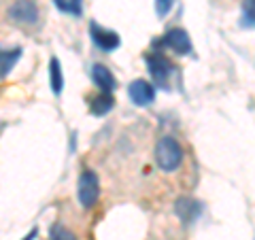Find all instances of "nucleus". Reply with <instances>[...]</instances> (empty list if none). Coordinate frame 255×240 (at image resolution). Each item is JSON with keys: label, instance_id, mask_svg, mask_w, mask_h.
Segmentation results:
<instances>
[{"label": "nucleus", "instance_id": "f257e3e1", "mask_svg": "<svg viewBox=\"0 0 255 240\" xmlns=\"http://www.w3.org/2000/svg\"><path fill=\"white\" fill-rule=\"evenodd\" d=\"M183 149L172 136H162L155 145V162L166 172H172L181 166Z\"/></svg>", "mask_w": 255, "mask_h": 240}, {"label": "nucleus", "instance_id": "f03ea898", "mask_svg": "<svg viewBox=\"0 0 255 240\" xmlns=\"http://www.w3.org/2000/svg\"><path fill=\"white\" fill-rule=\"evenodd\" d=\"M100 196V183L96 172L92 170H83L81 177H79V185H77V198L81 202L83 209H92V206L98 202Z\"/></svg>", "mask_w": 255, "mask_h": 240}, {"label": "nucleus", "instance_id": "7ed1b4c3", "mask_svg": "<svg viewBox=\"0 0 255 240\" xmlns=\"http://www.w3.org/2000/svg\"><path fill=\"white\" fill-rule=\"evenodd\" d=\"M145 62H147L149 75L153 77V81L157 85H168V79L174 73L172 62L166 58V55H162V53H147L145 55Z\"/></svg>", "mask_w": 255, "mask_h": 240}, {"label": "nucleus", "instance_id": "20e7f679", "mask_svg": "<svg viewBox=\"0 0 255 240\" xmlns=\"http://www.w3.org/2000/svg\"><path fill=\"white\" fill-rule=\"evenodd\" d=\"M9 19L19 26H34L38 21V6L34 0H15L9 6Z\"/></svg>", "mask_w": 255, "mask_h": 240}, {"label": "nucleus", "instance_id": "39448f33", "mask_svg": "<svg viewBox=\"0 0 255 240\" xmlns=\"http://www.w3.org/2000/svg\"><path fill=\"white\" fill-rule=\"evenodd\" d=\"M128 96L136 107H149L155 100V87L145 79H134L128 85Z\"/></svg>", "mask_w": 255, "mask_h": 240}, {"label": "nucleus", "instance_id": "423d86ee", "mask_svg": "<svg viewBox=\"0 0 255 240\" xmlns=\"http://www.w3.org/2000/svg\"><path fill=\"white\" fill-rule=\"evenodd\" d=\"M90 34H92L94 45L98 47V49H102V51H113V49L119 47V43H122L117 32L102 28L100 23H96V21L90 23Z\"/></svg>", "mask_w": 255, "mask_h": 240}, {"label": "nucleus", "instance_id": "0eeeda50", "mask_svg": "<svg viewBox=\"0 0 255 240\" xmlns=\"http://www.w3.org/2000/svg\"><path fill=\"white\" fill-rule=\"evenodd\" d=\"M159 45L162 47H168V49H172L174 53L179 55H187L191 53V41H189V34L185 30L181 28H172L164 34V38L159 41Z\"/></svg>", "mask_w": 255, "mask_h": 240}, {"label": "nucleus", "instance_id": "6e6552de", "mask_svg": "<svg viewBox=\"0 0 255 240\" xmlns=\"http://www.w3.org/2000/svg\"><path fill=\"white\" fill-rule=\"evenodd\" d=\"M174 213L179 215V219L185 223V226H189V223H194L198 217H200L202 204L194 198H179L177 202H174Z\"/></svg>", "mask_w": 255, "mask_h": 240}, {"label": "nucleus", "instance_id": "1a4fd4ad", "mask_svg": "<svg viewBox=\"0 0 255 240\" xmlns=\"http://www.w3.org/2000/svg\"><path fill=\"white\" fill-rule=\"evenodd\" d=\"M92 81L96 83V87H98L100 92H105V94H111L117 87L113 73H111L105 64H94L92 66Z\"/></svg>", "mask_w": 255, "mask_h": 240}, {"label": "nucleus", "instance_id": "9d476101", "mask_svg": "<svg viewBox=\"0 0 255 240\" xmlns=\"http://www.w3.org/2000/svg\"><path fill=\"white\" fill-rule=\"evenodd\" d=\"M19 58H21L19 47H15V49H0V77L9 75Z\"/></svg>", "mask_w": 255, "mask_h": 240}, {"label": "nucleus", "instance_id": "9b49d317", "mask_svg": "<svg viewBox=\"0 0 255 240\" xmlns=\"http://www.w3.org/2000/svg\"><path fill=\"white\" fill-rule=\"evenodd\" d=\"M113 107H115L113 96L102 92L100 96H96V98L92 100V105H90V113H92V115H98V117H102V115H107V113H109V111L113 109Z\"/></svg>", "mask_w": 255, "mask_h": 240}, {"label": "nucleus", "instance_id": "f8f14e48", "mask_svg": "<svg viewBox=\"0 0 255 240\" xmlns=\"http://www.w3.org/2000/svg\"><path fill=\"white\" fill-rule=\"evenodd\" d=\"M49 79H51V92L60 96L64 90V75H62V64L58 58H51L49 62Z\"/></svg>", "mask_w": 255, "mask_h": 240}, {"label": "nucleus", "instance_id": "ddd939ff", "mask_svg": "<svg viewBox=\"0 0 255 240\" xmlns=\"http://www.w3.org/2000/svg\"><path fill=\"white\" fill-rule=\"evenodd\" d=\"M243 26L255 28V0H243Z\"/></svg>", "mask_w": 255, "mask_h": 240}, {"label": "nucleus", "instance_id": "4468645a", "mask_svg": "<svg viewBox=\"0 0 255 240\" xmlns=\"http://www.w3.org/2000/svg\"><path fill=\"white\" fill-rule=\"evenodd\" d=\"M81 2L83 0H55V6L64 13H73V15H81L83 9H81Z\"/></svg>", "mask_w": 255, "mask_h": 240}, {"label": "nucleus", "instance_id": "2eb2a0df", "mask_svg": "<svg viewBox=\"0 0 255 240\" xmlns=\"http://www.w3.org/2000/svg\"><path fill=\"white\" fill-rule=\"evenodd\" d=\"M51 240H77V236L70 230H66V228H53Z\"/></svg>", "mask_w": 255, "mask_h": 240}, {"label": "nucleus", "instance_id": "dca6fc26", "mask_svg": "<svg viewBox=\"0 0 255 240\" xmlns=\"http://www.w3.org/2000/svg\"><path fill=\"white\" fill-rule=\"evenodd\" d=\"M172 4H174V0H155V13L159 17H164V15L170 13Z\"/></svg>", "mask_w": 255, "mask_h": 240}, {"label": "nucleus", "instance_id": "f3484780", "mask_svg": "<svg viewBox=\"0 0 255 240\" xmlns=\"http://www.w3.org/2000/svg\"><path fill=\"white\" fill-rule=\"evenodd\" d=\"M36 234H38L36 230H30V234H28L26 238H23V240H34V238H36Z\"/></svg>", "mask_w": 255, "mask_h": 240}]
</instances>
